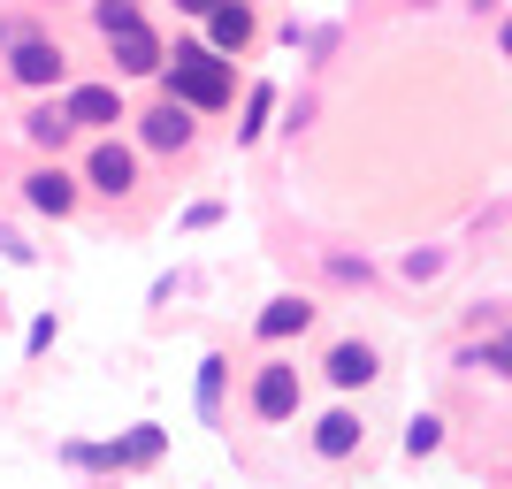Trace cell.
<instances>
[{
    "mask_svg": "<svg viewBox=\"0 0 512 489\" xmlns=\"http://www.w3.org/2000/svg\"><path fill=\"white\" fill-rule=\"evenodd\" d=\"M253 8H245V0H214V16H207V46L214 54H245V46H253Z\"/></svg>",
    "mask_w": 512,
    "mask_h": 489,
    "instance_id": "obj_8",
    "label": "cell"
},
{
    "mask_svg": "<svg viewBox=\"0 0 512 489\" xmlns=\"http://www.w3.org/2000/svg\"><path fill=\"white\" fill-rule=\"evenodd\" d=\"M107 54H115V69H123V77H161V62H169V46L153 39L138 16L107 31Z\"/></svg>",
    "mask_w": 512,
    "mask_h": 489,
    "instance_id": "obj_3",
    "label": "cell"
},
{
    "mask_svg": "<svg viewBox=\"0 0 512 489\" xmlns=\"http://www.w3.org/2000/svg\"><path fill=\"white\" fill-rule=\"evenodd\" d=\"M482 367H497V375H505V383H512V329H505V337L490 344V352H482Z\"/></svg>",
    "mask_w": 512,
    "mask_h": 489,
    "instance_id": "obj_18",
    "label": "cell"
},
{
    "mask_svg": "<svg viewBox=\"0 0 512 489\" xmlns=\"http://www.w3.org/2000/svg\"><path fill=\"white\" fill-rule=\"evenodd\" d=\"M268 115H276V85H253V100H245V123H237V138L253 146L260 130H268Z\"/></svg>",
    "mask_w": 512,
    "mask_h": 489,
    "instance_id": "obj_15",
    "label": "cell"
},
{
    "mask_svg": "<svg viewBox=\"0 0 512 489\" xmlns=\"http://www.w3.org/2000/svg\"><path fill=\"white\" fill-rule=\"evenodd\" d=\"M138 16V0H92V23H100V39L115 31V23H130Z\"/></svg>",
    "mask_w": 512,
    "mask_h": 489,
    "instance_id": "obj_17",
    "label": "cell"
},
{
    "mask_svg": "<svg viewBox=\"0 0 512 489\" xmlns=\"http://www.w3.org/2000/svg\"><path fill=\"white\" fill-rule=\"evenodd\" d=\"M8 77H16L23 92H54L62 85V46L54 39H23V31H8Z\"/></svg>",
    "mask_w": 512,
    "mask_h": 489,
    "instance_id": "obj_2",
    "label": "cell"
},
{
    "mask_svg": "<svg viewBox=\"0 0 512 489\" xmlns=\"http://www.w3.org/2000/svg\"><path fill=\"white\" fill-rule=\"evenodd\" d=\"M176 16H214V0H176Z\"/></svg>",
    "mask_w": 512,
    "mask_h": 489,
    "instance_id": "obj_19",
    "label": "cell"
},
{
    "mask_svg": "<svg viewBox=\"0 0 512 489\" xmlns=\"http://www.w3.org/2000/svg\"><path fill=\"white\" fill-rule=\"evenodd\" d=\"M314 451H321V459H352V451H360V413H344V405H337V413H321V421H314Z\"/></svg>",
    "mask_w": 512,
    "mask_h": 489,
    "instance_id": "obj_12",
    "label": "cell"
},
{
    "mask_svg": "<svg viewBox=\"0 0 512 489\" xmlns=\"http://www.w3.org/2000/svg\"><path fill=\"white\" fill-rule=\"evenodd\" d=\"M260 344H283V337H306V329H314V306H306V298H268V306H260Z\"/></svg>",
    "mask_w": 512,
    "mask_h": 489,
    "instance_id": "obj_11",
    "label": "cell"
},
{
    "mask_svg": "<svg viewBox=\"0 0 512 489\" xmlns=\"http://www.w3.org/2000/svg\"><path fill=\"white\" fill-rule=\"evenodd\" d=\"M23 199H31L39 214H54V222H62V214L77 207V184H69V169L54 161V169H31V176H23Z\"/></svg>",
    "mask_w": 512,
    "mask_h": 489,
    "instance_id": "obj_10",
    "label": "cell"
},
{
    "mask_svg": "<svg viewBox=\"0 0 512 489\" xmlns=\"http://www.w3.org/2000/svg\"><path fill=\"white\" fill-rule=\"evenodd\" d=\"M321 375H329L337 390H367L375 375H383V360H375V344H337V352L321 360Z\"/></svg>",
    "mask_w": 512,
    "mask_h": 489,
    "instance_id": "obj_9",
    "label": "cell"
},
{
    "mask_svg": "<svg viewBox=\"0 0 512 489\" xmlns=\"http://www.w3.org/2000/svg\"><path fill=\"white\" fill-rule=\"evenodd\" d=\"M69 130H77V123H69V107H31V115H23V138H31L39 153H62Z\"/></svg>",
    "mask_w": 512,
    "mask_h": 489,
    "instance_id": "obj_13",
    "label": "cell"
},
{
    "mask_svg": "<svg viewBox=\"0 0 512 489\" xmlns=\"http://www.w3.org/2000/svg\"><path fill=\"white\" fill-rule=\"evenodd\" d=\"M222 375H230V360L214 352V360H199V421H222Z\"/></svg>",
    "mask_w": 512,
    "mask_h": 489,
    "instance_id": "obj_14",
    "label": "cell"
},
{
    "mask_svg": "<svg viewBox=\"0 0 512 489\" xmlns=\"http://www.w3.org/2000/svg\"><path fill=\"white\" fill-rule=\"evenodd\" d=\"M253 413L260 421H291L299 413V367H283V360H268L253 375Z\"/></svg>",
    "mask_w": 512,
    "mask_h": 489,
    "instance_id": "obj_5",
    "label": "cell"
},
{
    "mask_svg": "<svg viewBox=\"0 0 512 489\" xmlns=\"http://www.w3.org/2000/svg\"><path fill=\"white\" fill-rule=\"evenodd\" d=\"M436 444H444V421H436V413H413L406 421V459H428Z\"/></svg>",
    "mask_w": 512,
    "mask_h": 489,
    "instance_id": "obj_16",
    "label": "cell"
},
{
    "mask_svg": "<svg viewBox=\"0 0 512 489\" xmlns=\"http://www.w3.org/2000/svg\"><path fill=\"white\" fill-rule=\"evenodd\" d=\"M85 184H92V192H107V199H123L130 184H138V161H130V146L100 138V146H92V161H85Z\"/></svg>",
    "mask_w": 512,
    "mask_h": 489,
    "instance_id": "obj_6",
    "label": "cell"
},
{
    "mask_svg": "<svg viewBox=\"0 0 512 489\" xmlns=\"http://www.w3.org/2000/svg\"><path fill=\"white\" fill-rule=\"evenodd\" d=\"M192 115H199V107H192V100H176V92H169V100H161V107L146 115V123H138V138H146L153 153H184V146H192V130H199Z\"/></svg>",
    "mask_w": 512,
    "mask_h": 489,
    "instance_id": "obj_4",
    "label": "cell"
},
{
    "mask_svg": "<svg viewBox=\"0 0 512 489\" xmlns=\"http://www.w3.org/2000/svg\"><path fill=\"white\" fill-rule=\"evenodd\" d=\"M161 92H176V100H192L199 115H214V107H230V62H222L214 46L184 39L169 62H161Z\"/></svg>",
    "mask_w": 512,
    "mask_h": 489,
    "instance_id": "obj_1",
    "label": "cell"
},
{
    "mask_svg": "<svg viewBox=\"0 0 512 489\" xmlns=\"http://www.w3.org/2000/svg\"><path fill=\"white\" fill-rule=\"evenodd\" d=\"M62 107H69V123H77V130H115V123H123V92H115V85H77Z\"/></svg>",
    "mask_w": 512,
    "mask_h": 489,
    "instance_id": "obj_7",
    "label": "cell"
},
{
    "mask_svg": "<svg viewBox=\"0 0 512 489\" xmlns=\"http://www.w3.org/2000/svg\"><path fill=\"white\" fill-rule=\"evenodd\" d=\"M497 46H505V62H512V16H505V31H497Z\"/></svg>",
    "mask_w": 512,
    "mask_h": 489,
    "instance_id": "obj_20",
    "label": "cell"
}]
</instances>
